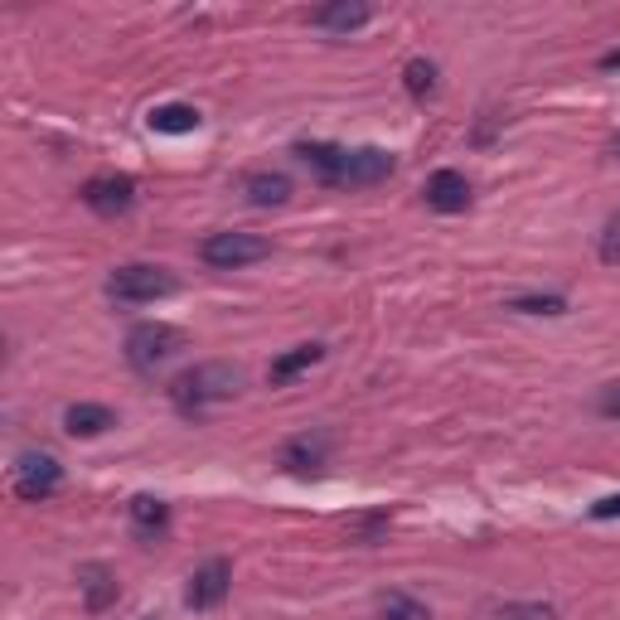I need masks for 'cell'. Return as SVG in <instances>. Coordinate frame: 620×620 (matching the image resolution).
I'll use <instances>...</instances> for the list:
<instances>
[{
    "label": "cell",
    "mask_w": 620,
    "mask_h": 620,
    "mask_svg": "<svg viewBox=\"0 0 620 620\" xmlns=\"http://www.w3.org/2000/svg\"><path fill=\"white\" fill-rule=\"evenodd\" d=\"M243 393V369L238 364H224V359H208V364H194L184 369L180 379L170 383V403L180 417H204L208 407L218 403H233Z\"/></svg>",
    "instance_id": "6da1fadb"
},
{
    "label": "cell",
    "mask_w": 620,
    "mask_h": 620,
    "mask_svg": "<svg viewBox=\"0 0 620 620\" xmlns=\"http://www.w3.org/2000/svg\"><path fill=\"white\" fill-rule=\"evenodd\" d=\"M174 291V277L156 262H126L108 277V296L116 306H150V301L170 296Z\"/></svg>",
    "instance_id": "7a4b0ae2"
},
{
    "label": "cell",
    "mask_w": 620,
    "mask_h": 620,
    "mask_svg": "<svg viewBox=\"0 0 620 620\" xmlns=\"http://www.w3.org/2000/svg\"><path fill=\"white\" fill-rule=\"evenodd\" d=\"M184 349V335L174 330V325L166 320H146L136 325L132 335H126V364H132L136 373H156L166 359H174Z\"/></svg>",
    "instance_id": "3957f363"
},
{
    "label": "cell",
    "mask_w": 620,
    "mask_h": 620,
    "mask_svg": "<svg viewBox=\"0 0 620 620\" xmlns=\"http://www.w3.org/2000/svg\"><path fill=\"white\" fill-rule=\"evenodd\" d=\"M272 252V243L257 238V233H208L199 243V257H204L214 272H238V267H252Z\"/></svg>",
    "instance_id": "277c9868"
},
{
    "label": "cell",
    "mask_w": 620,
    "mask_h": 620,
    "mask_svg": "<svg viewBox=\"0 0 620 620\" xmlns=\"http://www.w3.org/2000/svg\"><path fill=\"white\" fill-rule=\"evenodd\" d=\"M393 174V156L379 146H359V150H345L339 160V174L330 190H369V184H383Z\"/></svg>",
    "instance_id": "5b68a950"
},
{
    "label": "cell",
    "mask_w": 620,
    "mask_h": 620,
    "mask_svg": "<svg viewBox=\"0 0 620 620\" xmlns=\"http://www.w3.org/2000/svg\"><path fill=\"white\" fill-rule=\"evenodd\" d=\"M58 485H64V465H58L49 451L20 455V465H15V495H20V499L40 505V499H49Z\"/></svg>",
    "instance_id": "8992f818"
},
{
    "label": "cell",
    "mask_w": 620,
    "mask_h": 620,
    "mask_svg": "<svg viewBox=\"0 0 620 620\" xmlns=\"http://www.w3.org/2000/svg\"><path fill=\"white\" fill-rule=\"evenodd\" d=\"M83 204L92 208L98 218H116L136 204V180L132 174H92L83 184Z\"/></svg>",
    "instance_id": "52a82bcc"
},
{
    "label": "cell",
    "mask_w": 620,
    "mask_h": 620,
    "mask_svg": "<svg viewBox=\"0 0 620 620\" xmlns=\"http://www.w3.org/2000/svg\"><path fill=\"white\" fill-rule=\"evenodd\" d=\"M228 587H233L228 557H208L204 567H194L190 587H184V601H190V611H214V606H224Z\"/></svg>",
    "instance_id": "ba28073f"
},
{
    "label": "cell",
    "mask_w": 620,
    "mask_h": 620,
    "mask_svg": "<svg viewBox=\"0 0 620 620\" xmlns=\"http://www.w3.org/2000/svg\"><path fill=\"white\" fill-rule=\"evenodd\" d=\"M78 591H83V606L88 616H102L108 606H116V572L108 563H83L78 567Z\"/></svg>",
    "instance_id": "9c48e42d"
},
{
    "label": "cell",
    "mask_w": 620,
    "mask_h": 620,
    "mask_svg": "<svg viewBox=\"0 0 620 620\" xmlns=\"http://www.w3.org/2000/svg\"><path fill=\"white\" fill-rule=\"evenodd\" d=\"M422 194H427V208H437V214H461L471 204V180L461 170H437Z\"/></svg>",
    "instance_id": "30bf717a"
},
{
    "label": "cell",
    "mask_w": 620,
    "mask_h": 620,
    "mask_svg": "<svg viewBox=\"0 0 620 620\" xmlns=\"http://www.w3.org/2000/svg\"><path fill=\"white\" fill-rule=\"evenodd\" d=\"M369 20H373V5H364V0H335V5L311 10V25L330 30V34H354V30H364Z\"/></svg>",
    "instance_id": "8fae6325"
},
{
    "label": "cell",
    "mask_w": 620,
    "mask_h": 620,
    "mask_svg": "<svg viewBox=\"0 0 620 620\" xmlns=\"http://www.w3.org/2000/svg\"><path fill=\"white\" fill-rule=\"evenodd\" d=\"M325 461H330V437H325V431H306V437H291L286 447H282V465H286V471H296V475L320 471Z\"/></svg>",
    "instance_id": "7c38bea8"
},
{
    "label": "cell",
    "mask_w": 620,
    "mask_h": 620,
    "mask_svg": "<svg viewBox=\"0 0 620 620\" xmlns=\"http://www.w3.org/2000/svg\"><path fill=\"white\" fill-rule=\"evenodd\" d=\"M126 519H132V533L146 538V543H156V538H166L170 529V505L156 495H136L132 505H126Z\"/></svg>",
    "instance_id": "4fadbf2b"
},
{
    "label": "cell",
    "mask_w": 620,
    "mask_h": 620,
    "mask_svg": "<svg viewBox=\"0 0 620 620\" xmlns=\"http://www.w3.org/2000/svg\"><path fill=\"white\" fill-rule=\"evenodd\" d=\"M243 194H248V204H257V208H282L291 199V180L282 170H257L243 180Z\"/></svg>",
    "instance_id": "5bb4252c"
},
{
    "label": "cell",
    "mask_w": 620,
    "mask_h": 620,
    "mask_svg": "<svg viewBox=\"0 0 620 620\" xmlns=\"http://www.w3.org/2000/svg\"><path fill=\"white\" fill-rule=\"evenodd\" d=\"M108 427H116V413H112V407H102V403H74L64 413V431H68V437H83L88 441V437H102Z\"/></svg>",
    "instance_id": "9a60e30c"
},
{
    "label": "cell",
    "mask_w": 620,
    "mask_h": 620,
    "mask_svg": "<svg viewBox=\"0 0 620 620\" xmlns=\"http://www.w3.org/2000/svg\"><path fill=\"white\" fill-rule=\"evenodd\" d=\"M325 359V345H296L291 354H282V359H272V369H267V379L282 388V383H291L296 373H306V369H315Z\"/></svg>",
    "instance_id": "2e32d148"
},
{
    "label": "cell",
    "mask_w": 620,
    "mask_h": 620,
    "mask_svg": "<svg viewBox=\"0 0 620 620\" xmlns=\"http://www.w3.org/2000/svg\"><path fill=\"white\" fill-rule=\"evenodd\" d=\"M146 122H150V132H160V136H184L199 126V112L190 102H166V108H150Z\"/></svg>",
    "instance_id": "e0dca14e"
},
{
    "label": "cell",
    "mask_w": 620,
    "mask_h": 620,
    "mask_svg": "<svg viewBox=\"0 0 620 620\" xmlns=\"http://www.w3.org/2000/svg\"><path fill=\"white\" fill-rule=\"evenodd\" d=\"M403 83H407V92H413L417 102H427L431 92H437V64H431V58H407Z\"/></svg>",
    "instance_id": "ac0fdd59"
},
{
    "label": "cell",
    "mask_w": 620,
    "mask_h": 620,
    "mask_svg": "<svg viewBox=\"0 0 620 620\" xmlns=\"http://www.w3.org/2000/svg\"><path fill=\"white\" fill-rule=\"evenodd\" d=\"M301 160L320 174V184H335V174H339V160H345V150L339 146H320V142H311V146H301Z\"/></svg>",
    "instance_id": "d6986e66"
},
{
    "label": "cell",
    "mask_w": 620,
    "mask_h": 620,
    "mask_svg": "<svg viewBox=\"0 0 620 620\" xmlns=\"http://www.w3.org/2000/svg\"><path fill=\"white\" fill-rule=\"evenodd\" d=\"M379 620H431V611L417 596H403V591H388L379 601Z\"/></svg>",
    "instance_id": "ffe728a7"
},
{
    "label": "cell",
    "mask_w": 620,
    "mask_h": 620,
    "mask_svg": "<svg viewBox=\"0 0 620 620\" xmlns=\"http://www.w3.org/2000/svg\"><path fill=\"white\" fill-rule=\"evenodd\" d=\"M489 620H557V611L548 601H509V606H495Z\"/></svg>",
    "instance_id": "44dd1931"
},
{
    "label": "cell",
    "mask_w": 620,
    "mask_h": 620,
    "mask_svg": "<svg viewBox=\"0 0 620 620\" xmlns=\"http://www.w3.org/2000/svg\"><path fill=\"white\" fill-rule=\"evenodd\" d=\"M509 311H519V315H563L567 301L563 296H514Z\"/></svg>",
    "instance_id": "7402d4cb"
},
{
    "label": "cell",
    "mask_w": 620,
    "mask_h": 620,
    "mask_svg": "<svg viewBox=\"0 0 620 620\" xmlns=\"http://www.w3.org/2000/svg\"><path fill=\"white\" fill-rule=\"evenodd\" d=\"M601 262L616 267L620 262V214L606 218V233H601Z\"/></svg>",
    "instance_id": "603a6c76"
},
{
    "label": "cell",
    "mask_w": 620,
    "mask_h": 620,
    "mask_svg": "<svg viewBox=\"0 0 620 620\" xmlns=\"http://www.w3.org/2000/svg\"><path fill=\"white\" fill-rule=\"evenodd\" d=\"M596 413L611 417V422H620V383H611V388H601V397H596Z\"/></svg>",
    "instance_id": "cb8c5ba5"
},
{
    "label": "cell",
    "mask_w": 620,
    "mask_h": 620,
    "mask_svg": "<svg viewBox=\"0 0 620 620\" xmlns=\"http://www.w3.org/2000/svg\"><path fill=\"white\" fill-rule=\"evenodd\" d=\"M616 514H620V495H606L591 505V519H616Z\"/></svg>",
    "instance_id": "d4e9b609"
},
{
    "label": "cell",
    "mask_w": 620,
    "mask_h": 620,
    "mask_svg": "<svg viewBox=\"0 0 620 620\" xmlns=\"http://www.w3.org/2000/svg\"><path fill=\"white\" fill-rule=\"evenodd\" d=\"M601 68H606V74H616V68H620V49H616V54H606V58H601Z\"/></svg>",
    "instance_id": "484cf974"
}]
</instances>
